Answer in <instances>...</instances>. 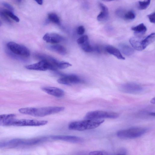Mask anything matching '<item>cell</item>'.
<instances>
[{"instance_id": "obj_1", "label": "cell", "mask_w": 155, "mask_h": 155, "mask_svg": "<svg viewBox=\"0 0 155 155\" xmlns=\"http://www.w3.org/2000/svg\"><path fill=\"white\" fill-rule=\"evenodd\" d=\"M64 107H47L39 108L25 107L19 109L21 114L36 117H43L57 113L64 110Z\"/></svg>"}, {"instance_id": "obj_2", "label": "cell", "mask_w": 155, "mask_h": 155, "mask_svg": "<svg viewBox=\"0 0 155 155\" xmlns=\"http://www.w3.org/2000/svg\"><path fill=\"white\" fill-rule=\"evenodd\" d=\"M104 121V119H85L72 122L68 125L69 129L83 131L95 128L99 126Z\"/></svg>"}, {"instance_id": "obj_3", "label": "cell", "mask_w": 155, "mask_h": 155, "mask_svg": "<svg viewBox=\"0 0 155 155\" xmlns=\"http://www.w3.org/2000/svg\"><path fill=\"white\" fill-rule=\"evenodd\" d=\"M147 129L143 127H133L118 131L117 135L124 139H132L139 137L146 133Z\"/></svg>"}, {"instance_id": "obj_4", "label": "cell", "mask_w": 155, "mask_h": 155, "mask_svg": "<svg viewBox=\"0 0 155 155\" xmlns=\"http://www.w3.org/2000/svg\"><path fill=\"white\" fill-rule=\"evenodd\" d=\"M118 117V114L116 112L95 110L87 113L84 118L85 119H102L104 118L114 119Z\"/></svg>"}, {"instance_id": "obj_5", "label": "cell", "mask_w": 155, "mask_h": 155, "mask_svg": "<svg viewBox=\"0 0 155 155\" xmlns=\"http://www.w3.org/2000/svg\"><path fill=\"white\" fill-rule=\"evenodd\" d=\"M7 46L10 51L18 56L28 57L30 55L29 50L24 45L10 41L7 43Z\"/></svg>"}, {"instance_id": "obj_6", "label": "cell", "mask_w": 155, "mask_h": 155, "mask_svg": "<svg viewBox=\"0 0 155 155\" xmlns=\"http://www.w3.org/2000/svg\"><path fill=\"white\" fill-rule=\"evenodd\" d=\"M25 68L28 70L39 71H46L48 70L54 71L57 70L58 69L53 64L44 60H41L37 63L26 66Z\"/></svg>"}, {"instance_id": "obj_7", "label": "cell", "mask_w": 155, "mask_h": 155, "mask_svg": "<svg viewBox=\"0 0 155 155\" xmlns=\"http://www.w3.org/2000/svg\"><path fill=\"white\" fill-rule=\"evenodd\" d=\"M119 89L124 93L137 94L141 93L143 91V88L138 84L130 82L121 84L120 87Z\"/></svg>"}, {"instance_id": "obj_8", "label": "cell", "mask_w": 155, "mask_h": 155, "mask_svg": "<svg viewBox=\"0 0 155 155\" xmlns=\"http://www.w3.org/2000/svg\"><path fill=\"white\" fill-rule=\"evenodd\" d=\"M48 121L46 120H39L34 119H22L16 120L12 126H39L46 124Z\"/></svg>"}, {"instance_id": "obj_9", "label": "cell", "mask_w": 155, "mask_h": 155, "mask_svg": "<svg viewBox=\"0 0 155 155\" xmlns=\"http://www.w3.org/2000/svg\"><path fill=\"white\" fill-rule=\"evenodd\" d=\"M61 77L57 80L60 84L66 85L82 83L84 81L79 77L74 74H61Z\"/></svg>"}, {"instance_id": "obj_10", "label": "cell", "mask_w": 155, "mask_h": 155, "mask_svg": "<svg viewBox=\"0 0 155 155\" xmlns=\"http://www.w3.org/2000/svg\"><path fill=\"white\" fill-rule=\"evenodd\" d=\"M50 137L53 140H61L73 143H81L83 141L82 138L75 136L51 135Z\"/></svg>"}, {"instance_id": "obj_11", "label": "cell", "mask_w": 155, "mask_h": 155, "mask_svg": "<svg viewBox=\"0 0 155 155\" xmlns=\"http://www.w3.org/2000/svg\"><path fill=\"white\" fill-rule=\"evenodd\" d=\"M41 89L46 93L57 97H61L64 95L63 90L57 87H41Z\"/></svg>"}, {"instance_id": "obj_12", "label": "cell", "mask_w": 155, "mask_h": 155, "mask_svg": "<svg viewBox=\"0 0 155 155\" xmlns=\"http://www.w3.org/2000/svg\"><path fill=\"white\" fill-rule=\"evenodd\" d=\"M43 39L47 42L53 44L58 43L64 40L63 37L56 33H47L43 36Z\"/></svg>"}, {"instance_id": "obj_13", "label": "cell", "mask_w": 155, "mask_h": 155, "mask_svg": "<svg viewBox=\"0 0 155 155\" xmlns=\"http://www.w3.org/2000/svg\"><path fill=\"white\" fill-rule=\"evenodd\" d=\"M16 120L13 114L0 115V126H12Z\"/></svg>"}, {"instance_id": "obj_14", "label": "cell", "mask_w": 155, "mask_h": 155, "mask_svg": "<svg viewBox=\"0 0 155 155\" xmlns=\"http://www.w3.org/2000/svg\"><path fill=\"white\" fill-rule=\"evenodd\" d=\"M116 14L119 17L127 20H131L135 18V14L132 10L125 11L122 9H119L116 12Z\"/></svg>"}, {"instance_id": "obj_15", "label": "cell", "mask_w": 155, "mask_h": 155, "mask_svg": "<svg viewBox=\"0 0 155 155\" xmlns=\"http://www.w3.org/2000/svg\"><path fill=\"white\" fill-rule=\"evenodd\" d=\"M101 12L97 17V20L100 21H107L108 18L109 13L107 7L104 4L100 3L99 4Z\"/></svg>"}, {"instance_id": "obj_16", "label": "cell", "mask_w": 155, "mask_h": 155, "mask_svg": "<svg viewBox=\"0 0 155 155\" xmlns=\"http://www.w3.org/2000/svg\"><path fill=\"white\" fill-rule=\"evenodd\" d=\"M106 51L110 54L113 55L118 59L124 60L125 58L122 55L120 51L117 48L111 45H107L105 47Z\"/></svg>"}, {"instance_id": "obj_17", "label": "cell", "mask_w": 155, "mask_h": 155, "mask_svg": "<svg viewBox=\"0 0 155 155\" xmlns=\"http://www.w3.org/2000/svg\"><path fill=\"white\" fill-rule=\"evenodd\" d=\"M155 39V34L152 33L143 40H140V45L142 50L145 49L149 45L153 42Z\"/></svg>"}, {"instance_id": "obj_18", "label": "cell", "mask_w": 155, "mask_h": 155, "mask_svg": "<svg viewBox=\"0 0 155 155\" xmlns=\"http://www.w3.org/2000/svg\"><path fill=\"white\" fill-rule=\"evenodd\" d=\"M48 48L50 50L62 55H64L67 53L66 49L63 46L61 45H51L48 46Z\"/></svg>"}, {"instance_id": "obj_19", "label": "cell", "mask_w": 155, "mask_h": 155, "mask_svg": "<svg viewBox=\"0 0 155 155\" xmlns=\"http://www.w3.org/2000/svg\"><path fill=\"white\" fill-rule=\"evenodd\" d=\"M120 51L125 55L129 56L132 54L134 52V50L127 45L121 43L119 45Z\"/></svg>"}, {"instance_id": "obj_20", "label": "cell", "mask_w": 155, "mask_h": 155, "mask_svg": "<svg viewBox=\"0 0 155 155\" xmlns=\"http://www.w3.org/2000/svg\"><path fill=\"white\" fill-rule=\"evenodd\" d=\"M131 30L135 32L136 34L143 35L147 31V28L143 23L131 28Z\"/></svg>"}, {"instance_id": "obj_21", "label": "cell", "mask_w": 155, "mask_h": 155, "mask_svg": "<svg viewBox=\"0 0 155 155\" xmlns=\"http://www.w3.org/2000/svg\"><path fill=\"white\" fill-rule=\"evenodd\" d=\"M141 39L138 37H133L130 38V42L133 47L137 50H142L141 45Z\"/></svg>"}, {"instance_id": "obj_22", "label": "cell", "mask_w": 155, "mask_h": 155, "mask_svg": "<svg viewBox=\"0 0 155 155\" xmlns=\"http://www.w3.org/2000/svg\"><path fill=\"white\" fill-rule=\"evenodd\" d=\"M80 45L82 49L86 52H90L93 51V47L90 45L89 39L85 41Z\"/></svg>"}, {"instance_id": "obj_23", "label": "cell", "mask_w": 155, "mask_h": 155, "mask_svg": "<svg viewBox=\"0 0 155 155\" xmlns=\"http://www.w3.org/2000/svg\"><path fill=\"white\" fill-rule=\"evenodd\" d=\"M48 20L54 24L59 25L60 20L59 17L56 14L53 13H49L48 15Z\"/></svg>"}, {"instance_id": "obj_24", "label": "cell", "mask_w": 155, "mask_h": 155, "mask_svg": "<svg viewBox=\"0 0 155 155\" xmlns=\"http://www.w3.org/2000/svg\"><path fill=\"white\" fill-rule=\"evenodd\" d=\"M151 0H144L138 2V8L140 10H144L146 9L150 4Z\"/></svg>"}, {"instance_id": "obj_25", "label": "cell", "mask_w": 155, "mask_h": 155, "mask_svg": "<svg viewBox=\"0 0 155 155\" xmlns=\"http://www.w3.org/2000/svg\"><path fill=\"white\" fill-rule=\"evenodd\" d=\"M4 11L6 14L13 20L16 22H19L20 21L19 18L15 15L12 12L7 9H4Z\"/></svg>"}, {"instance_id": "obj_26", "label": "cell", "mask_w": 155, "mask_h": 155, "mask_svg": "<svg viewBox=\"0 0 155 155\" xmlns=\"http://www.w3.org/2000/svg\"><path fill=\"white\" fill-rule=\"evenodd\" d=\"M8 17L5 12L4 9H0V17L6 22L11 23L12 21Z\"/></svg>"}, {"instance_id": "obj_27", "label": "cell", "mask_w": 155, "mask_h": 155, "mask_svg": "<svg viewBox=\"0 0 155 155\" xmlns=\"http://www.w3.org/2000/svg\"><path fill=\"white\" fill-rule=\"evenodd\" d=\"M71 64L69 63L63 61H60L58 65V68L60 69H64L71 66Z\"/></svg>"}, {"instance_id": "obj_28", "label": "cell", "mask_w": 155, "mask_h": 155, "mask_svg": "<svg viewBox=\"0 0 155 155\" xmlns=\"http://www.w3.org/2000/svg\"><path fill=\"white\" fill-rule=\"evenodd\" d=\"M88 39V38L87 35H83L77 39V43L80 45Z\"/></svg>"}, {"instance_id": "obj_29", "label": "cell", "mask_w": 155, "mask_h": 155, "mask_svg": "<svg viewBox=\"0 0 155 155\" xmlns=\"http://www.w3.org/2000/svg\"><path fill=\"white\" fill-rule=\"evenodd\" d=\"M90 155H107L108 154L107 152L101 151H94L91 152L89 153Z\"/></svg>"}, {"instance_id": "obj_30", "label": "cell", "mask_w": 155, "mask_h": 155, "mask_svg": "<svg viewBox=\"0 0 155 155\" xmlns=\"http://www.w3.org/2000/svg\"><path fill=\"white\" fill-rule=\"evenodd\" d=\"M2 5L8 10L13 12L14 11V8L13 6L10 4L6 2H3Z\"/></svg>"}, {"instance_id": "obj_31", "label": "cell", "mask_w": 155, "mask_h": 155, "mask_svg": "<svg viewBox=\"0 0 155 155\" xmlns=\"http://www.w3.org/2000/svg\"><path fill=\"white\" fill-rule=\"evenodd\" d=\"M147 16L150 22L153 23H155V13L154 12L148 15Z\"/></svg>"}, {"instance_id": "obj_32", "label": "cell", "mask_w": 155, "mask_h": 155, "mask_svg": "<svg viewBox=\"0 0 155 155\" xmlns=\"http://www.w3.org/2000/svg\"><path fill=\"white\" fill-rule=\"evenodd\" d=\"M77 33L78 35H83L85 31V29L84 27L81 25L79 26L77 30Z\"/></svg>"}, {"instance_id": "obj_33", "label": "cell", "mask_w": 155, "mask_h": 155, "mask_svg": "<svg viewBox=\"0 0 155 155\" xmlns=\"http://www.w3.org/2000/svg\"><path fill=\"white\" fill-rule=\"evenodd\" d=\"M117 154H126L127 153V150L124 148H121L117 150Z\"/></svg>"}, {"instance_id": "obj_34", "label": "cell", "mask_w": 155, "mask_h": 155, "mask_svg": "<svg viewBox=\"0 0 155 155\" xmlns=\"http://www.w3.org/2000/svg\"><path fill=\"white\" fill-rule=\"evenodd\" d=\"M37 3L40 5L43 4V0H34Z\"/></svg>"}, {"instance_id": "obj_35", "label": "cell", "mask_w": 155, "mask_h": 155, "mask_svg": "<svg viewBox=\"0 0 155 155\" xmlns=\"http://www.w3.org/2000/svg\"><path fill=\"white\" fill-rule=\"evenodd\" d=\"M150 102L153 104H155V97L153 98L150 101Z\"/></svg>"}, {"instance_id": "obj_36", "label": "cell", "mask_w": 155, "mask_h": 155, "mask_svg": "<svg viewBox=\"0 0 155 155\" xmlns=\"http://www.w3.org/2000/svg\"><path fill=\"white\" fill-rule=\"evenodd\" d=\"M16 2L18 3H21L22 1V0H15Z\"/></svg>"}, {"instance_id": "obj_37", "label": "cell", "mask_w": 155, "mask_h": 155, "mask_svg": "<svg viewBox=\"0 0 155 155\" xmlns=\"http://www.w3.org/2000/svg\"><path fill=\"white\" fill-rule=\"evenodd\" d=\"M149 114H150V115H151V116H155V113H154L151 112V113H150Z\"/></svg>"}, {"instance_id": "obj_38", "label": "cell", "mask_w": 155, "mask_h": 155, "mask_svg": "<svg viewBox=\"0 0 155 155\" xmlns=\"http://www.w3.org/2000/svg\"><path fill=\"white\" fill-rule=\"evenodd\" d=\"M102 0L103 1H105V2H110V1H114V0Z\"/></svg>"}, {"instance_id": "obj_39", "label": "cell", "mask_w": 155, "mask_h": 155, "mask_svg": "<svg viewBox=\"0 0 155 155\" xmlns=\"http://www.w3.org/2000/svg\"><path fill=\"white\" fill-rule=\"evenodd\" d=\"M2 25V23L1 20H0V26H1Z\"/></svg>"}]
</instances>
